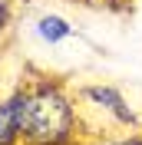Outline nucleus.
<instances>
[{
	"mask_svg": "<svg viewBox=\"0 0 142 145\" xmlns=\"http://www.w3.org/2000/svg\"><path fill=\"white\" fill-rule=\"evenodd\" d=\"M66 129H70V106L60 96V89H40L33 96H23L20 135L43 142V145H53V142L66 138Z\"/></svg>",
	"mask_w": 142,
	"mask_h": 145,
	"instance_id": "1",
	"label": "nucleus"
},
{
	"mask_svg": "<svg viewBox=\"0 0 142 145\" xmlns=\"http://www.w3.org/2000/svg\"><path fill=\"white\" fill-rule=\"evenodd\" d=\"M20 109L23 96H13L7 106H0V145H10L13 135H20Z\"/></svg>",
	"mask_w": 142,
	"mask_h": 145,
	"instance_id": "2",
	"label": "nucleus"
},
{
	"mask_svg": "<svg viewBox=\"0 0 142 145\" xmlns=\"http://www.w3.org/2000/svg\"><path fill=\"white\" fill-rule=\"evenodd\" d=\"M89 99H96V102H109V109H112L116 116L122 119V122H129V109L122 106V99H119V92H112V89H89Z\"/></svg>",
	"mask_w": 142,
	"mask_h": 145,
	"instance_id": "3",
	"label": "nucleus"
},
{
	"mask_svg": "<svg viewBox=\"0 0 142 145\" xmlns=\"http://www.w3.org/2000/svg\"><path fill=\"white\" fill-rule=\"evenodd\" d=\"M40 36L50 40V43H56L63 36H70V27H66V20H60V17H43L40 20Z\"/></svg>",
	"mask_w": 142,
	"mask_h": 145,
	"instance_id": "4",
	"label": "nucleus"
},
{
	"mask_svg": "<svg viewBox=\"0 0 142 145\" xmlns=\"http://www.w3.org/2000/svg\"><path fill=\"white\" fill-rule=\"evenodd\" d=\"M3 20H7V3L0 0V30H3Z\"/></svg>",
	"mask_w": 142,
	"mask_h": 145,
	"instance_id": "5",
	"label": "nucleus"
},
{
	"mask_svg": "<svg viewBox=\"0 0 142 145\" xmlns=\"http://www.w3.org/2000/svg\"><path fill=\"white\" fill-rule=\"evenodd\" d=\"M119 145H139V142H119Z\"/></svg>",
	"mask_w": 142,
	"mask_h": 145,
	"instance_id": "6",
	"label": "nucleus"
}]
</instances>
